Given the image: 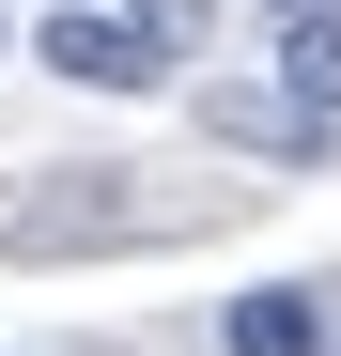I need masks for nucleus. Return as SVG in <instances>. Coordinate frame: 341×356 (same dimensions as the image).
I'll return each instance as SVG.
<instances>
[{"mask_svg":"<svg viewBox=\"0 0 341 356\" xmlns=\"http://www.w3.org/2000/svg\"><path fill=\"white\" fill-rule=\"evenodd\" d=\"M31 63H47V78H78V93H155V78H170L125 16H93V0H63V16H47V47H31Z\"/></svg>","mask_w":341,"mask_h":356,"instance_id":"obj_1","label":"nucleus"},{"mask_svg":"<svg viewBox=\"0 0 341 356\" xmlns=\"http://www.w3.org/2000/svg\"><path fill=\"white\" fill-rule=\"evenodd\" d=\"M264 16H341V0H264Z\"/></svg>","mask_w":341,"mask_h":356,"instance_id":"obj_6","label":"nucleus"},{"mask_svg":"<svg viewBox=\"0 0 341 356\" xmlns=\"http://www.w3.org/2000/svg\"><path fill=\"white\" fill-rule=\"evenodd\" d=\"M279 93L310 124H341V16H279Z\"/></svg>","mask_w":341,"mask_h":356,"instance_id":"obj_4","label":"nucleus"},{"mask_svg":"<svg viewBox=\"0 0 341 356\" xmlns=\"http://www.w3.org/2000/svg\"><path fill=\"white\" fill-rule=\"evenodd\" d=\"M125 31L155 47V63H202V47H217V0H125Z\"/></svg>","mask_w":341,"mask_h":356,"instance_id":"obj_5","label":"nucleus"},{"mask_svg":"<svg viewBox=\"0 0 341 356\" xmlns=\"http://www.w3.org/2000/svg\"><path fill=\"white\" fill-rule=\"evenodd\" d=\"M233 356H326V294H295V279H264V294H233V325H217Z\"/></svg>","mask_w":341,"mask_h":356,"instance_id":"obj_2","label":"nucleus"},{"mask_svg":"<svg viewBox=\"0 0 341 356\" xmlns=\"http://www.w3.org/2000/svg\"><path fill=\"white\" fill-rule=\"evenodd\" d=\"M202 124H217V140H248V155H326V124H310L295 93H202Z\"/></svg>","mask_w":341,"mask_h":356,"instance_id":"obj_3","label":"nucleus"}]
</instances>
